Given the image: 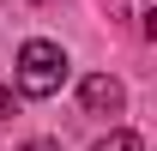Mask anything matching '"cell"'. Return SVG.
<instances>
[{
    "mask_svg": "<svg viewBox=\"0 0 157 151\" xmlns=\"http://www.w3.org/2000/svg\"><path fill=\"white\" fill-rule=\"evenodd\" d=\"M91 151H145V145H139V133H127V127H115V133H109V139H97V145H91Z\"/></svg>",
    "mask_w": 157,
    "mask_h": 151,
    "instance_id": "3",
    "label": "cell"
},
{
    "mask_svg": "<svg viewBox=\"0 0 157 151\" xmlns=\"http://www.w3.org/2000/svg\"><path fill=\"white\" fill-rule=\"evenodd\" d=\"M78 103H85L91 115H121V103H127V91H121V85H115L109 73H91L85 85H78Z\"/></svg>",
    "mask_w": 157,
    "mask_h": 151,
    "instance_id": "2",
    "label": "cell"
},
{
    "mask_svg": "<svg viewBox=\"0 0 157 151\" xmlns=\"http://www.w3.org/2000/svg\"><path fill=\"white\" fill-rule=\"evenodd\" d=\"M67 85V55H60V42H24L18 48V91L24 97H55Z\"/></svg>",
    "mask_w": 157,
    "mask_h": 151,
    "instance_id": "1",
    "label": "cell"
},
{
    "mask_svg": "<svg viewBox=\"0 0 157 151\" xmlns=\"http://www.w3.org/2000/svg\"><path fill=\"white\" fill-rule=\"evenodd\" d=\"M133 18L145 24V30H151V0H133Z\"/></svg>",
    "mask_w": 157,
    "mask_h": 151,
    "instance_id": "4",
    "label": "cell"
},
{
    "mask_svg": "<svg viewBox=\"0 0 157 151\" xmlns=\"http://www.w3.org/2000/svg\"><path fill=\"white\" fill-rule=\"evenodd\" d=\"M6 115H12V91L0 85V127H6Z\"/></svg>",
    "mask_w": 157,
    "mask_h": 151,
    "instance_id": "5",
    "label": "cell"
}]
</instances>
